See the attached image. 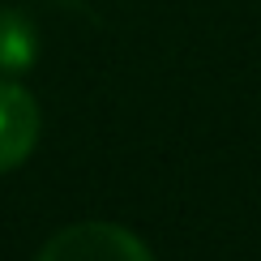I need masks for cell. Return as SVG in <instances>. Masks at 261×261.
<instances>
[{
  "label": "cell",
  "mask_w": 261,
  "mask_h": 261,
  "mask_svg": "<svg viewBox=\"0 0 261 261\" xmlns=\"http://www.w3.org/2000/svg\"><path fill=\"white\" fill-rule=\"evenodd\" d=\"M39 261H154L137 236L112 223H77L43 248Z\"/></svg>",
  "instance_id": "cell-1"
},
{
  "label": "cell",
  "mask_w": 261,
  "mask_h": 261,
  "mask_svg": "<svg viewBox=\"0 0 261 261\" xmlns=\"http://www.w3.org/2000/svg\"><path fill=\"white\" fill-rule=\"evenodd\" d=\"M39 137V107L21 86L0 82V171L17 167Z\"/></svg>",
  "instance_id": "cell-2"
},
{
  "label": "cell",
  "mask_w": 261,
  "mask_h": 261,
  "mask_svg": "<svg viewBox=\"0 0 261 261\" xmlns=\"http://www.w3.org/2000/svg\"><path fill=\"white\" fill-rule=\"evenodd\" d=\"M30 51H35L30 30L21 26L17 17H0V64H5V69H21V64L30 60Z\"/></svg>",
  "instance_id": "cell-3"
}]
</instances>
